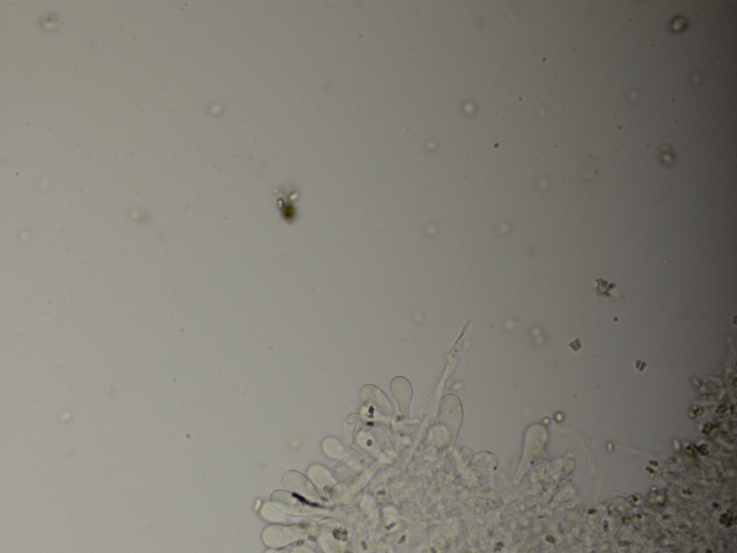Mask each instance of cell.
I'll list each match as a JSON object with an SVG mask.
<instances>
[{"instance_id": "obj_1", "label": "cell", "mask_w": 737, "mask_h": 553, "mask_svg": "<svg viewBox=\"0 0 737 553\" xmlns=\"http://www.w3.org/2000/svg\"><path fill=\"white\" fill-rule=\"evenodd\" d=\"M274 196L276 198L278 207L282 211V214L286 219H290V217H294V215H295L294 205H295V202L297 201L299 197V190L297 185L292 182L282 183L280 186L275 188Z\"/></svg>"}, {"instance_id": "obj_2", "label": "cell", "mask_w": 737, "mask_h": 553, "mask_svg": "<svg viewBox=\"0 0 737 553\" xmlns=\"http://www.w3.org/2000/svg\"><path fill=\"white\" fill-rule=\"evenodd\" d=\"M391 388L398 401L401 413L404 415H409V408H410L412 396L411 385L404 377H396L394 381H391Z\"/></svg>"}]
</instances>
